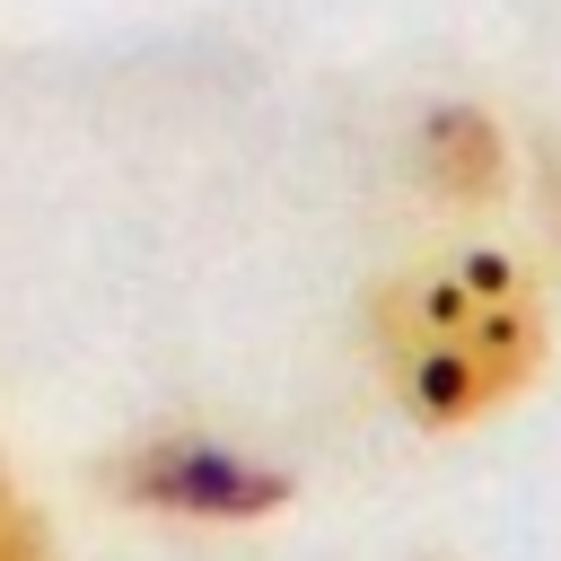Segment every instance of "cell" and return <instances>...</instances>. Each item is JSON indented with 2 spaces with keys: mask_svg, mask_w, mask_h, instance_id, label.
Here are the masks:
<instances>
[{
  "mask_svg": "<svg viewBox=\"0 0 561 561\" xmlns=\"http://www.w3.org/2000/svg\"><path fill=\"white\" fill-rule=\"evenodd\" d=\"M552 359L543 280L500 245H430L368 289V368L412 430H482Z\"/></svg>",
  "mask_w": 561,
  "mask_h": 561,
  "instance_id": "6da1fadb",
  "label": "cell"
},
{
  "mask_svg": "<svg viewBox=\"0 0 561 561\" xmlns=\"http://www.w3.org/2000/svg\"><path fill=\"white\" fill-rule=\"evenodd\" d=\"M114 482L131 508H158V517H210V526H237V517H263L289 500V473L228 447V438H202V430H149L140 447L114 456Z\"/></svg>",
  "mask_w": 561,
  "mask_h": 561,
  "instance_id": "7a4b0ae2",
  "label": "cell"
},
{
  "mask_svg": "<svg viewBox=\"0 0 561 561\" xmlns=\"http://www.w3.org/2000/svg\"><path fill=\"white\" fill-rule=\"evenodd\" d=\"M403 149H412V184H421L430 202H456V210L500 202V193H508V167H517L500 114L473 105V96H438V105H421Z\"/></svg>",
  "mask_w": 561,
  "mask_h": 561,
  "instance_id": "3957f363",
  "label": "cell"
},
{
  "mask_svg": "<svg viewBox=\"0 0 561 561\" xmlns=\"http://www.w3.org/2000/svg\"><path fill=\"white\" fill-rule=\"evenodd\" d=\"M0 561H53V526L9 491V473H0Z\"/></svg>",
  "mask_w": 561,
  "mask_h": 561,
  "instance_id": "277c9868",
  "label": "cell"
}]
</instances>
